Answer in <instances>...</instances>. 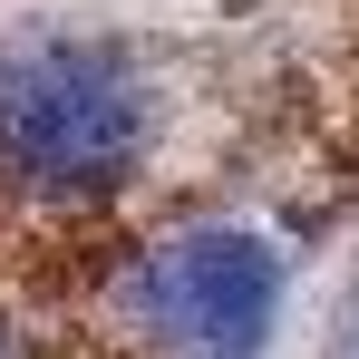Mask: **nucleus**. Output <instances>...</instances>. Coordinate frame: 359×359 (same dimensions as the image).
<instances>
[{"label": "nucleus", "instance_id": "obj_1", "mask_svg": "<svg viewBox=\"0 0 359 359\" xmlns=\"http://www.w3.org/2000/svg\"><path fill=\"white\" fill-rule=\"evenodd\" d=\"M146 88L97 39H29L0 59V184L29 204H97L136 175Z\"/></svg>", "mask_w": 359, "mask_h": 359}, {"label": "nucleus", "instance_id": "obj_2", "mask_svg": "<svg viewBox=\"0 0 359 359\" xmlns=\"http://www.w3.org/2000/svg\"><path fill=\"white\" fill-rule=\"evenodd\" d=\"M117 311L156 359H262L282 320V252L252 224H184L126 262Z\"/></svg>", "mask_w": 359, "mask_h": 359}, {"label": "nucleus", "instance_id": "obj_3", "mask_svg": "<svg viewBox=\"0 0 359 359\" xmlns=\"http://www.w3.org/2000/svg\"><path fill=\"white\" fill-rule=\"evenodd\" d=\"M0 359H29V350H20V340H10V330H0Z\"/></svg>", "mask_w": 359, "mask_h": 359}, {"label": "nucleus", "instance_id": "obj_4", "mask_svg": "<svg viewBox=\"0 0 359 359\" xmlns=\"http://www.w3.org/2000/svg\"><path fill=\"white\" fill-rule=\"evenodd\" d=\"M350 359H359V311H350Z\"/></svg>", "mask_w": 359, "mask_h": 359}]
</instances>
